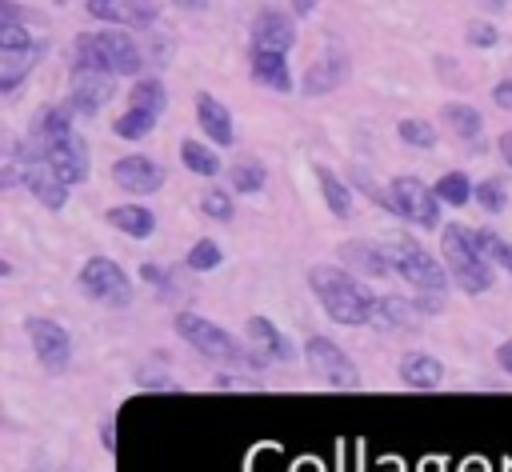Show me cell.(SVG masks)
Masks as SVG:
<instances>
[{"label":"cell","instance_id":"cell-38","mask_svg":"<svg viewBox=\"0 0 512 472\" xmlns=\"http://www.w3.org/2000/svg\"><path fill=\"white\" fill-rule=\"evenodd\" d=\"M484 212H492V216H500L504 208H508V188H504V180L500 176H484L480 184H476V196H472Z\"/></svg>","mask_w":512,"mask_h":472},{"label":"cell","instance_id":"cell-27","mask_svg":"<svg viewBox=\"0 0 512 472\" xmlns=\"http://www.w3.org/2000/svg\"><path fill=\"white\" fill-rule=\"evenodd\" d=\"M416 316H420L416 300H408V296H376V316L372 320L384 332H408L416 324Z\"/></svg>","mask_w":512,"mask_h":472},{"label":"cell","instance_id":"cell-42","mask_svg":"<svg viewBox=\"0 0 512 472\" xmlns=\"http://www.w3.org/2000/svg\"><path fill=\"white\" fill-rule=\"evenodd\" d=\"M136 384H140L144 392H184L172 376H164V372L156 376V372H148V368H140V372H136Z\"/></svg>","mask_w":512,"mask_h":472},{"label":"cell","instance_id":"cell-12","mask_svg":"<svg viewBox=\"0 0 512 472\" xmlns=\"http://www.w3.org/2000/svg\"><path fill=\"white\" fill-rule=\"evenodd\" d=\"M112 184L124 188L128 196H152L164 188V164H156L152 156L144 152H132V156H116L112 168H108Z\"/></svg>","mask_w":512,"mask_h":472},{"label":"cell","instance_id":"cell-13","mask_svg":"<svg viewBox=\"0 0 512 472\" xmlns=\"http://www.w3.org/2000/svg\"><path fill=\"white\" fill-rule=\"evenodd\" d=\"M340 256V268H348L352 276L364 272L372 280H388L396 276V260H392V248L388 244H376V240H344L336 248Z\"/></svg>","mask_w":512,"mask_h":472},{"label":"cell","instance_id":"cell-1","mask_svg":"<svg viewBox=\"0 0 512 472\" xmlns=\"http://www.w3.org/2000/svg\"><path fill=\"white\" fill-rule=\"evenodd\" d=\"M308 288H312V296L320 300V308L328 312L332 324L360 328V324H372V316H376V296L340 264H312L308 268Z\"/></svg>","mask_w":512,"mask_h":472},{"label":"cell","instance_id":"cell-35","mask_svg":"<svg viewBox=\"0 0 512 472\" xmlns=\"http://www.w3.org/2000/svg\"><path fill=\"white\" fill-rule=\"evenodd\" d=\"M396 136L408 144V148H436V124L432 120H420V116H404L396 120Z\"/></svg>","mask_w":512,"mask_h":472},{"label":"cell","instance_id":"cell-3","mask_svg":"<svg viewBox=\"0 0 512 472\" xmlns=\"http://www.w3.org/2000/svg\"><path fill=\"white\" fill-rule=\"evenodd\" d=\"M440 252H444V268L452 276V284L468 296H480L492 288V264L484 260V252L476 248L472 228L464 224H448L440 232Z\"/></svg>","mask_w":512,"mask_h":472},{"label":"cell","instance_id":"cell-43","mask_svg":"<svg viewBox=\"0 0 512 472\" xmlns=\"http://www.w3.org/2000/svg\"><path fill=\"white\" fill-rule=\"evenodd\" d=\"M212 388H220V392H224V388H228V392H236V388H248V392H252V388H256V392H260L264 384H260V380L244 384V376H232V372H216V376H212Z\"/></svg>","mask_w":512,"mask_h":472},{"label":"cell","instance_id":"cell-18","mask_svg":"<svg viewBox=\"0 0 512 472\" xmlns=\"http://www.w3.org/2000/svg\"><path fill=\"white\" fill-rule=\"evenodd\" d=\"M84 12L108 28H152L160 20L156 4H108V0H92L84 4Z\"/></svg>","mask_w":512,"mask_h":472},{"label":"cell","instance_id":"cell-24","mask_svg":"<svg viewBox=\"0 0 512 472\" xmlns=\"http://www.w3.org/2000/svg\"><path fill=\"white\" fill-rule=\"evenodd\" d=\"M44 40H36L32 48H24V52H0V92L4 96H12L28 76H32V68L40 64V56H44Z\"/></svg>","mask_w":512,"mask_h":472},{"label":"cell","instance_id":"cell-11","mask_svg":"<svg viewBox=\"0 0 512 472\" xmlns=\"http://www.w3.org/2000/svg\"><path fill=\"white\" fill-rule=\"evenodd\" d=\"M348 76H352V52H348L340 40H328V48L320 52V60L308 64V72H304V80H300V92H304V96H328V92H336Z\"/></svg>","mask_w":512,"mask_h":472},{"label":"cell","instance_id":"cell-29","mask_svg":"<svg viewBox=\"0 0 512 472\" xmlns=\"http://www.w3.org/2000/svg\"><path fill=\"white\" fill-rule=\"evenodd\" d=\"M128 108L136 112H148V116H160L168 108V92H164V80L160 76H140L128 84Z\"/></svg>","mask_w":512,"mask_h":472},{"label":"cell","instance_id":"cell-31","mask_svg":"<svg viewBox=\"0 0 512 472\" xmlns=\"http://www.w3.org/2000/svg\"><path fill=\"white\" fill-rule=\"evenodd\" d=\"M264 184H268V164H260V160H236V164L228 168V192L252 196V192H260Z\"/></svg>","mask_w":512,"mask_h":472},{"label":"cell","instance_id":"cell-25","mask_svg":"<svg viewBox=\"0 0 512 472\" xmlns=\"http://www.w3.org/2000/svg\"><path fill=\"white\" fill-rule=\"evenodd\" d=\"M72 120H76V116H72V108H68L64 100H52V104H44V108L32 116V132H28V140L48 144V140L72 136V132H76V124H72Z\"/></svg>","mask_w":512,"mask_h":472},{"label":"cell","instance_id":"cell-14","mask_svg":"<svg viewBox=\"0 0 512 472\" xmlns=\"http://www.w3.org/2000/svg\"><path fill=\"white\" fill-rule=\"evenodd\" d=\"M96 44H100V52H104L112 76H132V80H140L148 56H144V48L136 44V36H128L124 28H96Z\"/></svg>","mask_w":512,"mask_h":472},{"label":"cell","instance_id":"cell-47","mask_svg":"<svg viewBox=\"0 0 512 472\" xmlns=\"http://www.w3.org/2000/svg\"><path fill=\"white\" fill-rule=\"evenodd\" d=\"M496 152H500V160H504V164H508V168H512V128H508V132H500V136H496Z\"/></svg>","mask_w":512,"mask_h":472},{"label":"cell","instance_id":"cell-37","mask_svg":"<svg viewBox=\"0 0 512 472\" xmlns=\"http://www.w3.org/2000/svg\"><path fill=\"white\" fill-rule=\"evenodd\" d=\"M184 264H188L192 272H212V268H220V264H224V252H220V244H216L212 236H200V240H192V248H188V256H184Z\"/></svg>","mask_w":512,"mask_h":472},{"label":"cell","instance_id":"cell-33","mask_svg":"<svg viewBox=\"0 0 512 472\" xmlns=\"http://www.w3.org/2000/svg\"><path fill=\"white\" fill-rule=\"evenodd\" d=\"M472 236H476V248L484 252V260H488L492 268L512 272V244H508L500 232H492V228H472Z\"/></svg>","mask_w":512,"mask_h":472},{"label":"cell","instance_id":"cell-45","mask_svg":"<svg viewBox=\"0 0 512 472\" xmlns=\"http://www.w3.org/2000/svg\"><path fill=\"white\" fill-rule=\"evenodd\" d=\"M100 448L112 456L116 452V416H104L100 420Z\"/></svg>","mask_w":512,"mask_h":472},{"label":"cell","instance_id":"cell-22","mask_svg":"<svg viewBox=\"0 0 512 472\" xmlns=\"http://www.w3.org/2000/svg\"><path fill=\"white\" fill-rule=\"evenodd\" d=\"M104 220H108L116 232L132 236V240H148V236L156 232V212H152L148 204H132V200L104 208Z\"/></svg>","mask_w":512,"mask_h":472},{"label":"cell","instance_id":"cell-9","mask_svg":"<svg viewBox=\"0 0 512 472\" xmlns=\"http://www.w3.org/2000/svg\"><path fill=\"white\" fill-rule=\"evenodd\" d=\"M24 332H28L32 352H36V360H40L44 372H52V376L68 372V364H72V332L64 324H56L48 316H28L24 320Z\"/></svg>","mask_w":512,"mask_h":472},{"label":"cell","instance_id":"cell-20","mask_svg":"<svg viewBox=\"0 0 512 472\" xmlns=\"http://www.w3.org/2000/svg\"><path fill=\"white\" fill-rule=\"evenodd\" d=\"M396 376L412 392H436L444 384V364L428 352H404L400 364H396Z\"/></svg>","mask_w":512,"mask_h":472},{"label":"cell","instance_id":"cell-30","mask_svg":"<svg viewBox=\"0 0 512 472\" xmlns=\"http://www.w3.org/2000/svg\"><path fill=\"white\" fill-rule=\"evenodd\" d=\"M180 164H184L192 176H216V172H220V156H216V148L204 144V140H192V136L180 140Z\"/></svg>","mask_w":512,"mask_h":472},{"label":"cell","instance_id":"cell-23","mask_svg":"<svg viewBox=\"0 0 512 472\" xmlns=\"http://www.w3.org/2000/svg\"><path fill=\"white\" fill-rule=\"evenodd\" d=\"M440 120L448 124V132L456 136V140H464L468 148H484V116L472 108V104H464V100H448L444 108H440Z\"/></svg>","mask_w":512,"mask_h":472},{"label":"cell","instance_id":"cell-41","mask_svg":"<svg viewBox=\"0 0 512 472\" xmlns=\"http://www.w3.org/2000/svg\"><path fill=\"white\" fill-rule=\"evenodd\" d=\"M464 40H468L472 48H492V44L500 40V28H496V24H488V20H468Z\"/></svg>","mask_w":512,"mask_h":472},{"label":"cell","instance_id":"cell-36","mask_svg":"<svg viewBox=\"0 0 512 472\" xmlns=\"http://www.w3.org/2000/svg\"><path fill=\"white\" fill-rule=\"evenodd\" d=\"M140 280L156 288L160 300H172L180 292V280H176V268L172 264H156V260H144L140 264Z\"/></svg>","mask_w":512,"mask_h":472},{"label":"cell","instance_id":"cell-2","mask_svg":"<svg viewBox=\"0 0 512 472\" xmlns=\"http://www.w3.org/2000/svg\"><path fill=\"white\" fill-rule=\"evenodd\" d=\"M172 332L196 348L204 360H216V364H244V368H264L272 360H264L256 348H244L228 328L212 324L208 316H196V312H176L172 316Z\"/></svg>","mask_w":512,"mask_h":472},{"label":"cell","instance_id":"cell-17","mask_svg":"<svg viewBox=\"0 0 512 472\" xmlns=\"http://www.w3.org/2000/svg\"><path fill=\"white\" fill-rule=\"evenodd\" d=\"M68 80H72V88H68L64 104L72 108V116H96L116 96L112 76H68Z\"/></svg>","mask_w":512,"mask_h":472},{"label":"cell","instance_id":"cell-28","mask_svg":"<svg viewBox=\"0 0 512 472\" xmlns=\"http://www.w3.org/2000/svg\"><path fill=\"white\" fill-rule=\"evenodd\" d=\"M32 44L36 40H32V28L20 16V4L0 0V52H24Z\"/></svg>","mask_w":512,"mask_h":472},{"label":"cell","instance_id":"cell-44","mask_svg":"<svg viewBox=\"0 0 512 472\" xmlns=\"http://www.w3.org/2000/svg\"><path fill=\"white\" fill-rule=\"evenodd\" d=\"M492 104L504 108V112H512V76H504V80L492 84Z\"/></svg>","mask_w":512,"mask_h":472},{"label":"cell","instance_id":"cell-16","mask_svg":"<svg viewBox=\"0 0 512 472\" xmlns=\"http://www.w3.org/2000/svg\"><path fill=\"white\" fill-rule=\"evenodd\" d=\"M244 336H248V340L256 344V352H260L264 360H272V364H292L296 356H304V348H296L268 316H248Z\"/></svg>","mask_w":512,"mask_h":472},{"label":"cell","instance_id":"cell-7","mask_svg":"<svg viewBox=\"0 0 512 472\" xmlns=\"http://www.w3.org/2000/svg\"><path fill=\"white\" fill-rule=\"evenodd\" d=\"M392 260H396V276L404 284H412L416 296H444L448 272L440 268V260H432V252H424L420 244H412L408 236H400L392 244Z\"/></svg>","mask_w":512,"mask_h":472},{"label":"cell","instance_id":"cell-26","mask_svg":"<svg viewBox=\"0 0 512 472\" xmlns=\"http://www.w3.org/2000/svg\"><path fill=\"white\" fill-rule=\"evenodd\" d=\"M312 176H316V184H320V196H324L328 212H332L336 220H348V216H352V184H348L344 176H336L328 164H312Z\"/></svg>","mask_w":512,"mask_h":472},{"label":"cell","instance_id":"cell-48","mask_svg":"<svg viewBox=\"0 0 512 472\" xmlns=\"http://www.w3.org/2000/svg\"><path fill=\"white\" fill-rule=\"evenodd\" d=\"M316 12V4H308V0H300V4H292V16H312Z\"/></svg>","mask_w":512,"mask_h":472},{"label":"cell","instance_id":"cell-10","mask_svg":"<svg viewBox=\"0 0 512 472\" xmlns=\"http://www.w3.org/2000/svg\"><path fill=\"white\" fill-rule=\"evenodd\" d=\"M24 140H28V136H24ZM28 144L52 164V172H56L68 188H76V184L88 180V140H84L80 132L60 136V140H48V144H36V140H28Z\"/></svg>","mask_w":512,"mask_h":472},{"label":"cell","instance_id":"cell-40","mask_svg":"<svg viewBox=\"0 0 512 472\" xmlns=\"http://www.w3.org/2000/svg\"><path fill=\"white\" fill-rule=\"evenodd\" d=\"M348 184L352 188H360L372 204H384V212H392L396 216V204H392V196H388V188H380L372 176H368V168H352V176H348Z\"/></svg>","mask_w":512,"mask_h":472},{"label":"cell","instance_id":"cell-8","mask_svg":"<svg viewBox=\"0 0 512 472\" xmlns=\"http://www.w3.org/2000/svg\"><path fill=\"white\" fill-rule=\"evenodd\" d=\"M388 196H392L400 220H412V224H420V228H436V224H440L436 188L424 184L420 176H408V172L392 176V180H388Z\"/></svg>","mask_w":512,"mask_h":472},{"label":"cell","instance_id":"cell-6","mask_svg":"<svg viewBox=\"0 0 512 472\" xmlns=\"http://www.w3.org/2000/svg\"><path fill=\"white\" fill-rule=\"evenodd\" d=\"M76 284H80V292H84L88 300H96V304H104V308H128V304H132V280H128V272H124L116 260H108V256H88V260L80 264V272H76Z\"/></svg>","mask_w":512,"mask_h":472},{"label":"cell","instance_id":"cell-32","mask_svg":"<svg viewBox=\"0 0 512 472\" xmlns=\"http://www.w3.org/2000/svg\"><path fill=\"white\" fill-rule=\"evenodd\" d=\"M432 188H436V200H440V204H448V208H464V204L476 196V184H472V180H468L460 168L444 172V176H440Z\"/></svg>","mask_w":512,"mask_h":472},{"label":"cell","instance_id":"cell-5","mask_svg":"<svg viewBox=\"0 0 512 472\" xmlns=\"http://www.w3.org/2000/svg\"><path fill=\"white\" fill-rule=\"evenodd\" d=\"M304 360H308V372L328 384V388H340V392H352L360 388V368L352 364V356L324 332H312L304 340Z\"/></svg>","mask_w":512,"mask_h":472},{"label":"cell","instance_id":"cell-15","mask_svg":"<svg viewBox=\"0 0 512 472\" xmlns=\"http://www.w3.org/2000/svg\"><path fill=\"white\" fill-rule=\"evenodd\" d=\"M252 48L288 56L296 48V24H292V16L280 12V8H260L252 16Z\"/></svg>","mask_w":512,"mask_h":472},{"label":"cell","instance_id":"cell-34","mask_svg":"<svg viewBox=\"0 0 512 472\" xmlns=\"http://www.w3.org/2000/svg\"><path fill=\"white\" fill-rule=\"evenodd\" d=\"M156 120H160V116H148V112L124 108V112L112 120V136H120V140H144V136H152Z\"/></svg>","mask_w":512,"mask_h":472},{"label":"cell","instance_id":"cell-21","mask_svg":"<svg viewBox=\"0 0 512 472\" xmlns=\"http://www.w3.org/2000/svg\"><path fill=\"white\" fill-rule=\"evenodd\" d=\"M248 72H252L256 84H264V88H272V92H292V88H296L292 68H288V56H280V52H260V48H252Z\"/></svg>","mask_w":512,"mask_h":472},{"label":"cell","instance_id":"cell-39","mask_svg":"<svg viewBox=\"0 0 512 472\" xmlns=\"http://www.w3.org/2000/svg\"><path fill=\"white\" fill-rule=\"evenodd\" d=\"M200 212H204L208 220H220V224H228V220L236 216L232 192H228V188H204V196H200Z\"/></svg>","mask_w":512,"mask_h":472},{"label":"cell","instance_id":"cell-46","mask_svg":"<svg viewBox=\"0 0 512 472\" xmlns=\"http://www.w3.org/2000/svg\"><path fill=\"white\" fill-rule=\"evenodd\" d=\"M496 364H500V372L512 376V340H500L496 344Z\"/></svg>","mask_w":512,"mask_h":472},{"label":"cell","instance_id":"cell-19","mask_svg":"<svg viewBox=\"0 0 512 472\" xmlns=\"http://www.w3.org/2000/svg\"><path fill=\"white\" fill-rule=\"evenodd\" d=\"M196 124H200V132H204L216 148H232V140H236L232 112H228L224 100H216L212 92H196Z\"/></svg>","mask_w":512,"mask_h":472},{"label":"cell","instance_id":"cell-4","mask_svg":"<svg viewBox=\"0 0 512 472\" xmlns=\"http://www.w3.org/2000/svg\"><path fill=\"white\" fill-rule=\"evenodd\" d=\"M4 160H16L20 164V184L48 208V212H60L64 204H68V184L52 172V164L28 144V140H20V144H12L8 148V156Z\"/></svg>","mask_w":512,"mask_h":472}]
</instances>
